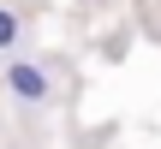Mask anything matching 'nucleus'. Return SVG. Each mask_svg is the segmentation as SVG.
<instances>
[{
	"label": "nucleus",
	"mask_w": 161,
	"mask_h": 149,
	"mask_svg": "<svg viewBox=\"0 0 161 149\" xmlns=\"http://www.w3.org/2000/svg\"><path fill=\"white\" fill-rule=\"evenodd\" d=\"M0 84H6V96H12V102H24V108H42V102L54 96L48 72H42L36 60H24V54H12V60L0 66Z\"/></svg>",
	"instance_id": "nucleus-1"
},
{
	"label": "nucleus",
	"mask_w": 161,
	"mask_h": 149,
	"mask_svg": "<svg viewBox=\"0 0 161 149\" xmlns=\"http://www.w3.org/2000/svg\"><path fill=\"white\" fill-rule=\"evenodd\" d=\"M18 36H24V18H18L12 6H0V54H6V60L18 54Z\"/></svg>",
	"instance_id": "nucleus-2"
}]
</instances>
